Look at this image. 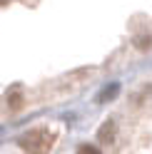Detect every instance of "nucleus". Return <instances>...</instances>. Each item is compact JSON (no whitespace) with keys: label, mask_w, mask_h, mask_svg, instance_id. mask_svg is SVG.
Wrapping results in <instances>:
<instances>
[{"label":"nucleus","mask_w":152,"mask_h":154,"mask_svg":"<svg viewBox=\"0 0 152 154\" xmlns=\"http://www.w3.org/2000/svg\"><path fill=\"white\" fill-rule=\"evenodd\" d=\"M55 137L45 129H35V132H27L20 137V147L27 152V154H47L52 147Z\"/></svg>","instance_id":"nucleus-1"},{"label":"nucleus","mask_w":152,"mask_h":154,"mask_svg":"<svg viewBox=\"0 0 152 154\" xmlns=\"http://www.w3.org/2000/svg\"><path fill=\"white\" fill-rule=\"evenodd\" d=\"M112 134H115V122H105V124H102V127H100V132H97V137H100V142H110L112 139Z\"/></svg>","instance_id":"nucleus-2"},{"label":"nucleus","mask_w":152,"mask_h":154,"mask_svg":"<svg viewBox=\"0 0 152 154\" xmlns=\"http://www.w3.org/2000/svg\"><path fill=\"white\" fill-rule=\"evenodd\" d=\"M78 154H100V149L92 147V144H82V147L78 149Z\"/></svg>","instance_id":"nucleus-3"}]
</instances>
